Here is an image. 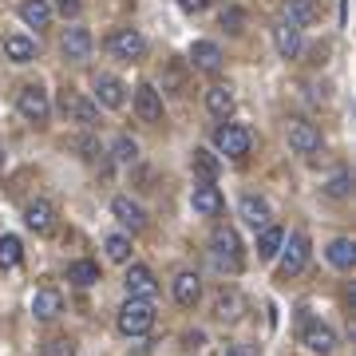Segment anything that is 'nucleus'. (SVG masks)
Listing matches in <instances>:
<instances>
[{"label":"nucleus","instance_id":"1","mask_svg":"<svg viewBox=\"0 0 356 356\" xmlns=\"http://www.w3.org/2000/svg\"><path fill=\"white\" fill-rule=\"evenodd\" d=\"M115 325H119L123 337H147L154 329V305L143 301V297H127L123 309H119V317H115Z\"/></svg>","mask_w":356,"mask_h":356},{"label":"nucleus","instance_id":"2","mask_svg":"<svg viewBox=\"0 0 356 356\" xmlns=\"http://www.w3.org/2000/svg\"><path fill=\"white\" fill-rule=\"evenodd\" d=\"M210 257H214L218 269H229V273L242 269V242H238V234L229 226L214 229V238H210Z\"/></svg>","mask_w":356,"mask_h":356},{"label":"nucleus","instance_id":"3","mask_svg":"<svg viewBox=\"0 0 356 356\" xmlns=\"http://www.w3.org/2000/svg\"><path fill=\"white\" fill-rule=\"evenodd\" d=\"M281 261H277V273L281 277H297L301 269L309 266V238L305 234H289L285 242H281Z\"/></svg>","mask_w":356,"mask_h":356},{"label":"nucleus","instance_id":"4","mask_svg":"<svg viewBox=\"0 0 356 356\" xmlns=\"http://www.w3.org/2000/svg\"><path fill=\"white\" fill-rule=\"evenodd\" d=\"M214 147L226 154V159H245L250 147H254V135H250L242 123H222V127L214 131Z\"/></svg>","mask_w":356,"mask_h":356},{"label":"nucleus","instance_id":"5","mask_svg":"<svg viewBox=\"0 0 356 356\" xmlns=\"http://www.w3.org/2000/svg\"><path fill=\"white\" fill-rule=\"evenodd\" d=\"M16 107H20V115H24L28 123H48V115H51V99H48V91L40 88V83H28V88H20V95H16Z\"/></svg>","mask_w":356,"mask_h":356},{"label":"nucleus","instance_id":"6","mask_svg":"<svg viewBox=\"0 0 356 356\" xmlns=\"http://www.w3.org/2000/svg\"><path fill=\"white\" fill-rule=\"evenodd\" d=\"M60 111H64L67 123H79V127H95L99 123V107L91 99H83L79 91H60Z\"/></svg>","mask_w":356,"mask_h":356},{"label":"nucleus","instance_id":"7","mask_svg":"<svg viewBox=\"0 0 356 356\" xmlns=\"http://www.w3.org/2000/svg\"><path fill=\"white\" fill-rule=\"evenodd\" d=\"M107 48H111L119 60H143V51H147V40H143L135 28H115L111 40H107Z\"/></svg>","mask_w":356,"mask_h":356},{"label":"nucleus","instance_id":"8","mask_svg":"<svg viewBox=\"0 0 356 356\" xmlns=\"http://www.w3.org/2000/svg\"><path fill=\"white\" fill-rule=\"evenodd\" d=\"M289 147L297 154H317L321 151V131L309 119H289Z\"/></svg>","mask_w":356,"mask_h":356},{"label":"nucleus","instance_id":"9","mask_svg":"<svg viewBox=\"0 0 356 356\" xmlns=\"http://www.w3.org/2000/svg\"><path fill=\"white\" fill-rule=\"evenodd\" d=\"M135 115L143 123H163V95H159V88H151V83L135 88Z\"/></svg>","mask_w":356,"mask_h":356},{"label":"nucleus","instance_id":"10","mask_svg":"<svg viewBox=\"0 0 356 356\" xmlns=\"http://www.w3.org/2000/svg\"><path fill=\"white\" fill-rule=\"evenodd\" d=\"M123 285H127V297H143V301H151L154 293H159V281H154V273L147 266H127Z\"/></svg>","mask_w":356,"mask_h":356},{"label":"nucleus","instance_id":"11","mask_svg":"<svg viewBox=\"0 0 356 356\" xmlns=\"http://www.w3.org/2000/svg\"><path fill=\"white\" fill-rule=\"evenodd\" d=\"M32 313H36V321H56L60 313H64V293L51 289V285L36 289V297H32Z\"/></svg>","mask_w":356,"mask_h":356},{"label":"nucleus","instance_id":"12","mask_svg":"<svg viewBox=\"0 0 356 356\" xmlns=\"http://www.w3.org/2000/svg\"><path fill=\"white\" fill-rule=\"evenodd\" d=\"M273 48H277L281 60H293L301 51V28L289 24V20H277L273 24Z\"/></svg>","mask_w":356,"mask_h":356},{"label":"nucleus","instance_id":"13","mask_svg":"<svg viewBox=\"0 0 356 356\" xmlns=\"http://www.w3.org/2000/svg\"><path fill=\"white\" fill-rule=\"evenodd\" d=\"M111 214L119 218V226L131 229V234H139V229L147 226V214H143V206L135 202V198H123V194H119V198L111 202Z\"/></svg>","mask_w":356,"mask_h":356},{"label":"nucleus","instance_id":"14","mask_svg":"<svg viewBox=\"0 0 356 356\" xmlns=\"http://www.w3.org/2000/svg\"><path fill=\"white\" fill-rule=\"evenodd\" d=\"M191 206H194V214H202V218H214L218 210H222V191H218L214 182H198L191 194Z\"/></svg>","mask_w":356,"mask_h":356},{"label":"nucleus","instance_id":"15","mask_svg":"<svg viewBox=\"0 0 356 356\" xmlns=\"http://www.w3.org/2000/svg\"><path fill=\"white\" fill-rule=\"evenodd\" d=\"M198 297H202V277L191 273V269H182V273L175 277V301L182 309H194L198 305Z\"/></svg>","mask_w":356,"mask_h":356},{"label":"nucleus","instance_id":"16","mask_svg":"<svg viewBox=\"0 0 356 356\" xmlns=\"http://www.w3.org/2000/svg\"><path fill=\"white\" fill-rule=\"evenodd\" d=\"M24 222L28 229H36V234H48L51 226H56V206L48 202V198H36V202L24 206Z\"/></svg>","mask_w":356,"mask_h":356},{"label":"nucleus","instance_id":"17","mask_svg":"<svg viewBox=\"0 0 356 356\" xmlns=\"http://www.w3.org/2000/svg\"><path fill=\"white\" fill-rule=\"evenodd\" d=\"M238 210H242V218L250 222L254 229H266L273 226V214H269V202L266 198H257V194H245L242 202H238Z\"/></svg>","mask_w":356,"mask_h":356},{"label":"nucleus","instance_id":"18","mask_svg":"<svg viewBox=\"0 0 356 356\" xmlns=\"http://www.w3.org/2000/svg\"><path fill=\"white\" fill-rule=\"evenodd\" d=\"M91 48H95V40H91V32L88 28H67L64 32V56L67 60H88L91 56Z\"/></svg>","mask_w":356,"mask_h":356},{"label":"nucleus","instance_id":"19","mask_svg":"<svg viewBox=\"0 0 356 356\" xmlns=\"http://www.w3.org/2000/svg\"><path fill=\"white\" fill-rule=\"evenodd\" d=\"M305 344L313 348V353L329 356L332 348H337V332H332L329 325H321V321H309L305 325Z\"/></svg>","mask_w":356,"mask_h":356},{"label":"nucleus","instance_id":"20","mask_svg":"<svg viewBox=\"0 0 356 356\" xmlns=\"http://www.w3.org/2000/svg\"><path fill=\"white\" fill-rule=\"evenodd\" d=\"M191 64L202 67V72H218V67H222V51H218V44H210V40H194L191 44Z\"/></svg>","mask_w":356,"mask_h":356},{"label":"nucleus","instance_id":"21","mask_svg":"<svg viewBox=\"0 0 356 356\" xmlns=\"http://www.w3.org/2000/svg\"><path fill=\"white\" fill-rule=\"evenodd\" d=\"M123 91L127 88H123L115 76H95V99H99L103 107H123V99H127Z\"/></svg>","mask_w":356,"mask_h":356},{"label":"nucleus","instance_id":"22","mask_svg":"<svg viewBox=\"0 0 356 356\" xmlns=\"http://www.w3.org/2000/svg\"><path fill=\"white\" fill-rule=\"evenodd\" d=\"M4 60H13V64H32V60H36V44L28 36H4Z\"/></svg>","mask_w":356,"mask_h":356},{"label":"nucleus","instance_id":"23","mask_svg":"<svg viewBox=\"0 0 356 356\" xmlns=\"http://www.w3.org/2000/svg\"><path fill=\"white\" fill-rule=\"evenodd\" d=\"M281 242H285V229L266 226L261 229V238H257V257H261V261H273V257L281 254Z\"/></svg>","mask_w":356,"mask_h":356},{"label":"nucleus","instance_id":"24","mask_svg":"<svg viewBox=\"0 0 356 356\" xmlns=\"http://www.w3.org/2000/svg\"><path fill=\"white\" fill-rule=\"evenodd\" d=\"M20 16H24L28 28H48L51 24V4L48 0H24V4H20Z\"/></svg>","mask_w":356,"mask_h":356},{"label":"nucleus","instance_id":"25","mask_svg":"<svg viewBox=\"0 0 356 356\" xmlns=\"http://www.w3.org/2000/svg\"><path fill=\"white\" fill-rule=\"evenodd\" d=\"M206 107H210V115L226 119V115L234 111V91H229L226 83H214V88L206 91Z\"/></svg>","mask_w":356,"mask_h":356},{"label":"nucleus","instance_id":"26","mask_svg":"<svg viewBox=\"0 0 356 356\" xmlns=\"http://www.w3.org/2000/svg\"><path fill=\"white\" fill-rule=\"evenodd\" d=\"M67 281H72V285H79V289H88V285H95V281H99V266H95V261H88V257H79V261H72V266H67Z\"/></svg>","mask_w":356,"mask_h":356},{"label":"nucleus","instance_id":"27","mask_svg":"<svg viewBox=\"0 0 356 356\" xmlns=\"http://www.w3.org/2000/svg\"><path fill=\"white\" fill-rule=\"evenodd\" d=\"M214 317L218 321H238L242 317V297H238L234 289H222L218 301H214Z\"/></svg>","mask_w":356,"mask_h":356},{"label":"nucleus","instance_id":"28","mask_svg":"<svg viewBox=\"0 0 356 356\" xmlns=\"http://www.w3.org/2000/svg\"><path fill=\"white\" fill-rule=\"evenodd\" d=\"M329 261L337 269H353V261H356V245H353V238H337V242H329Z\"/></svg>","mask_w":356,"mask_h":356},{"label":"nucleus","instance_id":"29","mask_svg":"<svg viewBox=\"0 0 356 356\" xmlns=\"http://www.w3.org/2000/svg\"><path fill=\"white\" fill-rule=\"evenodd\" d=\"M285 20L297 24V28L313 24V20H317V4H313V0H289V4H285Z\"/></svg>","mask_w":356,"mask_h":356},{"label":"nucleus","instance_id":"30","mask_svg":"<svg viewBox=\"0 0 356 356\" xmlns=\"http://www.w3.org/2000/svg\"><path fill=\"white\" fill-rule=\"evenodd\" d=\"M191 166H194V175L202 178V182H214V178H218V166H222V163H218L214 151H202V147H198V151L191 154Z\"/></svg>","mask_w":356,"mask_h":356},{"label":"nucleus","instance_id":"31","mask_svg":"<svg viewBox=\"0 0 356 356\" xmlns=\"http://www.w3.org/2000/svg\"><path fill=\"white\" fill-rule=\"evenodd\" d=\"M20 257H24V245H20V238H16V234H4V238H0V269L20 266Z\"/></svg>","mask_w":356,"mask_h":356},{"label":"nucleus","instance_id":"32","mask_svg":"<svg viewBox=\"0 0 356 356\" xmlns=\"http://www.w3.org/2000/svg\"><path fill=\"white\" fill-rule=\"evenodd\" d=\"M103 250H107V257L119 261V266H127V261H131V238H127V234H111V238L103 242Z\"/></svg>","mask_w":356,"mask_h":356},{"label":"nucleus","instance_id":"33","mask_svg":"<svg viewBox=\"0 0 356 356\" xmlns=\"http://www.w3.org/2000/svg\"><path fill=\"white\" fill-rule=\"evenodd\" d=\"M115 159H119V163H135V159H139V143L131 139V135H119V139H115Z\"/></svg>","mask_w":356,"mask_h":356},{"label":"nucleus","instance_id":"34","mask_svg":"<svg viewBox=\"0 0 356 356\" xmlns=\"http://www.w3.org/2000/svg\"><path fill=\"white\" fill-rule=\"evenodd\" d=\"M222 28L238 36V32L245 28V13H242V8H234V4H229V8H222Z\"/></svg>","mask_w":356,"mask_h":356},{"label":"nucleus","instance_id":"35","mask_svg":"<svg viewBox=\"0 0 356 356\" xmlns=\"http://www.w3.org/2000/svg\"><path fill=\"white\" fill-rule=\"evenodd\" d=\"M44 356H76V344L67 341V337H56V341L44 344Z\"/></svg>","mask_w":356,"mask_h":356},{"label":"nucleus","instance_id":"36","mask_svg":"<svg viewBox=\"0 0 356 356\" xmlns=\"http://www.w3.org/2000/svg\"><path fill=\"white\" fill-rule=\"evenodd\" d=\"M348 186H353V178L341 170V175L329 178V186H325V191H329V198H344V194H348Z\"/></svg>","mask_w":356,"mask_h":356},{"label":"nucleus","instance_id":"37","mask_svg":"<svg viewBox=\"0 0 356 356\" xmlns=\"http://www.w3.org/2000/svg\"><path fill=\"white\" fill-rule=\"evenodd\" d=\"M166 79H170L175 95H186V91H191V88H186V79H182V72H178V64H170V76H166Z\"/></svg>","mask_w":356,"mask_h":356},{"label":"nucleus","instance_id":"38","mask_svg":"<svg viewBox=\"0 0 356 356\" xmlns=\"http://www.w3.org/2000/svg\"><path fill=\"white\" fill-rule=\"evenodd\" d=\"M218 356H257V348L254 344H226Z\"/></svg>","mask_w":356,"mask_h":356},{"label":"nucleus","instance_id":"39","mask_svg":"<svg viewBox=\"0 0 356 356\" xmlns=\"http://www.w3.org/2000/svg\"><path fill=\"white\" fill-rule=\"evenodd\" d=\"M79 8H83L79 0H56V13L60 16H79Z\"/></svg>","mask_w":356,"mask_h":356},{"label":"nucleus","instance_id":"40","mask_svg":"<svg viewBox=\"0 0 356 356\" xmlns=\"http://www.w3.org/2000/svg\"><path fill=\"white\" fill-rule=\"evenodd\" d=\"M178 8H182V13H206L210 0H178Z\"/></svg>","mask_w":356,"mask_h":356},{"label":"nucleus","instance_id":"41","mask_svg":"<svg viewBox=\"0 0 356 356\" xmlns=\"http://www.w3.org/2000/svg\"><path fill=\"white\" fill-rule=\"evenodd\" d=\"M0 166H4V147H0Z\"/></svg>","mask_w":356,"mask_h":356}]
</instances>
